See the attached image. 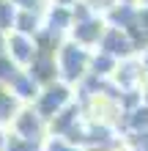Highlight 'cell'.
<instances>
[{
    "label": "cell",
    "instance_id": "5b68a950",
    "mask_svg": "<svg viewBox=\"0 0 148 151\" xmlns=\"http://www.w3.org/2000/svg\"><path fill=\"white\" fill-rule=\"evenodd\" d=\"M6 52L11 55V60L16 66L28 69L33 63V58L39 55V44L33 36H25V33H8V41H6Z\"/></svg>",
    "mask_w": 148,
    "mask_h": 151
},
{
    "label": "cell",
    "instance_id": "ba28073f",
    "mask_svg": "<svg viewBox=\"0 0 148 151\" xmlns=\"http://www.w3.org/2000/svg\"><path fill=\"white\" fill-rule=\"evenodd\" d=\"M16 17H19V8H16L11 0H3V3H0V30L11 33L14 25H16Z\"/></svg>",
    "mask_w": 148,
    "mask_h": 151
},
{
    "label": "cell",
    "instance_id": "277c9868",
    "mask_svg": "<svg viewBox=\"0 0 148 151\" xmlns=\"http://www.w3.org/2000/svg\"><path fill=\"white\" fill-rule=\"evenodd\" d=\"M96 50H104L107 55L118 58V60H129V58L137 55V47H134L132 36L124 28H112V25H107V30H104V36H102Z\"/></svg>",
    "mask_w": 148,
    "mask_h": 151
},
{
    "label": "cell",
    "instance_id": "7c38bea8",
    "mask_svg": "<svg viewBox=\"0 0 148 151\" xmlns=\"http://www.w3.org/2000/svg\"><path fill=\"white\" fill-rule=\"evenodd\" d=\"M6 41H8V33H3V30H0V55L6 52Z\"/></svg>",
    "mask_w": 148,
    "mask_h": 151
},
{
    "label": "cell",
    "instance_id": "8fae6325",
    "mask_svg": "<svg viewBox=\"0 0 148 151\" xmlns=\"http://www.w3.org/2000/svg\"><path fill=\"white\" fill-rule=\"evenodd\" d=\"M137 60H140V66H143V74H145V83H148V47L137 52Z\"/></svg>",
    "mask_w": 148,
    "mask_h": 151
},
{
    "label": "cell",
    "instance_id": "30bf717a",
    "mask_svg": "<svg viewBox=\"0 0 148 151\" xmlns=\"http://www.w3.org/2000/svg\"><path fill=\"white\" fill-rule=\"evenodd\" d=\"M11 3L19 11H39V14H44L49 8V0H11Z\"/></svg>",
    "mask_w": 148,
    "mask_h": 151
},
{
    "label": "cell",
    "instance_id": "7a4b0ae2",
    "mask_svg": "<svg viewBox=\"0 0 148 151\" xmlns=\"http://www.w3.org/2000/svg\"><path fill=\"white\" fill-rule=\"evenodd\" d=\"M71 102H74V88H71V85H66L63 80H55V83H49V85L41 88L39 99L33 102V110H36L41 118L49 124L55 115L63 113Z\"/></svg>",
    "mask_w": 148,
    "mask_h": 151
},
{
    "label": "cell",
    "instance_id": "6da1fadb",
    "mask_svg": "<svg viewBox=\"0 0 148 151\" xmlns=\"http://www.w3.org/2000/svg\"><path fill=\"white\" fill-rule=\"evenodd\" d=\"M91 52L88 47H82V44H77L71 39H66L63 44H60V50H58V80H63L66 85H71L74 83H80L82 77H88L91 74Z\"/></svg>",
    "mask_w": 148,
    "mask_h": 151
},
{
    "label": "cell",
    "instance_id": "8992f818",
    "mask_svg": "<svg viewBox=\"0 0 148 151\" xmlns=\"http://www.w3.org/2000/svg\"><path fill=\"white\" fill-rule=\"evenodd\" d=\"M8 91H11L16 99L22 102V104H33V102L39 99V93H41V85L30 77L28 69H22V72L16 74L11 83H8Z\"/></svg>",
    "mask_w": 148,
    "mask_h": 151
},
{
    "label": "cell",
    "instance_id": "4fadbf2b",
    "mask_svg": "<svg viewBox=\"0 0 148 151\" xmlns=\"http://www.w3.org/2000/svg\"><path fill=\"white\" fill-rule=\"evenodd\" d=\"M137 3H140V6H148V0H137Z\"/></svg>",
    "mask_w": 148,
    "mask_h": 151
},
{
    "label": "cell",
    "instance_id": "3957f363",
    "mask_svg": "<svg viewBox=\"0 0 148 151\" xmlns=\"http://www.w3.org/2000/svg\"><path fill=\"white\" fill-rule=\"evenodd\" d=\"M8 129H11L14 135L25 137V140H36V143H44L49 137V124L33 110V104H25V107L16 113V118H14V124Z\"/></svg>",
    "mask_w": 148,
    "mask_h": 151
},
{
    "label": "cell",
    "instance_id": "9c48e42d",
    "mask_svg": "<svg viewBox=\"0 0 148 151\" xmlns=\"http://www.w3.org/2000/svg\"><path fill=\"white\" fill-rule=\"evenodd\" d=\"M44 151H82V148H77V143H71V140H66V137L49 135L44 140Z\"/></svg>",
    "mask_w": 148,
    "mask_h": 151
},
{
    "label": "cell",
    "instance_id": "52a82bcc",
    "mask_svg": "<svg viewBox=\"0 0 148 151\" xmlns=\"http://www.w3.org/2000/svg\"><path fill=\"white\" fill-rule=\"evenodd\" d=\"M3 151H44V143H36V140H25L19 135H14L8 129V137H6V148Z\"/></svg>",
    "mask_w": 148,
    "mask_h": 151
},
{
    "label": "cell",
    "instance_id": "5bb4252c",
    "mask_svg": "<svg viewBox=\"0 0 148 151\" xmlns=\"http://www.w3.org/2000/svg\"><path fill=\"white\" fill-rule=\"evenodd\" d=\"M0 3H3V0H0Z\"/></svg>",
    "mask_w": 148,
    "mask_h": 151
}]
</instances>
